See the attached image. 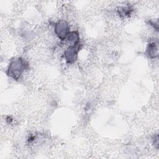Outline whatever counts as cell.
I'll use <instances>...</instances> for the list:
<instances>
[{"label":"cell","mask_w":159,"mask_h":159,"mask_svg":"<svg viewBox=\"0 0 159 159\" xmlns=\"http://www.w3.org/2000/svg\"><path fill=\"white\" fill-rule=\"evenodd\" d=\"M146 54L148 57L151 58H155L157 57L158 55V45L155 42L149 43L146 50Z\"/></svg>","instance_id":"5b68a950"},{"label":"cell","mask_w":159,"mask_h":159,"mask_svg":"<svg viewBox=\"0 0 159 159\" xmlns=\"http://www.w3.org/2000/svg\"><path fill=\"white\" fill-rule=\"evenodd\" d=\"M79 46L80 45L68 47V48L65 51L63 56L66 63H72L76 61L79 50Z\"/></svg>","instance_id":"3957f363"},{"label":"cell","mask_w":159,"mask_h":159,"mask_svg":"<svg viewBox=\"0 0 159 159\" xmlns=\"http://www.w3.org/2000/svg\"><path fill=\"white\" fill-rule=\"evenodd\" d=\"M119 12L120 15H122L124 16H127L130 14V9L129 7H122L119 10Z\"/></svg>","instance_id":"8992f818"},{"label":"cell","mask_w":159,"mask_h":159,"mask_svg":"<svg viewBox=\"0 0 159 159\" xmlns=\"http://www.w3.org/2000/svg\"><path fill=\"white\" fill-rule=\"evenodd\" d=\"M26 62L22 58H14L9 64L6 74L14 80H17L27 68Z\"/></svg>","instance_id":"6da1fadb"},{"label":"cell","mask_w":159,"mask_h":159,"mask_svg":"<svg viewBox=\"0 0 159 159\" xmlns=\"http://www.w3.org/2000/svg\"><path fill=\"white\" fill-rule=\"evenodd\" d=\"M54 30L56 35L61 40H65L70 33L69 25L65 20H60L57 22L54 26Z\"/></svg>","instance_id":"7a4b0ae2"},{"label":"cell","mask_w":159,"mask_h":159,"mask_svg":"<svg viewBox=\"0 0 159 159\" xmlns=\"http://www.w3.org/2000/svg\"><path fill=\"white\" fill-rule=\"evenodd\" d=\"M65 40L69 45V47L78 45L80 43V35L78 32L77 31L70 32Z\"/></svg>","instance_id":"277c9868"}]
</instances>
